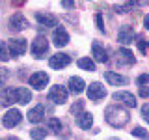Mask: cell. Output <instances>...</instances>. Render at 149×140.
<instances>
[{"label":"cell","instance_id":"e575fe53","mask_svg":"<svg viewBox=\"0 0 149 140\" xmlns=\"http://www.w3.org/2000/svg\"><path fill=\"white\" fill-rule=\"evenodd\" d=\"M62 6H63V8H73L74 4H73V2H62Z\"/></svg>","mask_w":149,"mask_h":140},{"label":"cell","instance_id":"cb8c5ba5","mask_svg":"<svg viewBox=\"0 0 149 140\" xmlns=\"http://www.w3.org/2000/svg\"><path fill=\"white\" fill-rule=\"evenodd\" d=\"M49 129L52 131V133H60V131H62V121L58 118H50L49 120Z\"/></svg>","mask_w":149,"mask_h":140},{"label":"cell","instance_id":"7402d4cb","mask_svg":"<svg viewBox=\"0 0 149 140\" xmlns=\"http://www.w3.org/2000/svg\"><path fill=\"white\" fill-rule=\"evenodd\" d=\"M78 67L86 69V71H95V64H93L90 58H80L78 60Z\"/></svg>","mask_w":149,"mask_h":140},{"label":"cell","instance_id":"6da1fadb","mask_svg":"<svg viewBox=\"0 0 149 140\" xmlns=\"http://www.w3.org/2000/svg\"><path fill=\"white\" fill-rule=\"evenodd\" d=\"M106 121L112 125V127H123L129 121V114L119 106H108L106 108Z\"/></svg>","mask_w":149,"mask_h":140},{"label":"cell","instance_id":"5bb4252c","mask_svg":"<svg viewBox=\"0 0 149 140\" xmlns=\"http://www.w3.org/2000/svg\"><path fill=\"white\" fill-rule=\"evenodd\" d=\"M36 19L39 24H45V26H58V19L54 15H49V13H36Z\"/></svg>","mask_w":149,"mask_h":140},{"label":"cell","instance_id":"4dcf8cb0","mask_svg":"<svg viewBox=\"0 0 149 140\" xmlns=\"http://www.w3.org/2000/svg\"><path fill=\"white\" fill-rule=\"evenodd\" d=\"M140 95H142V97H149V86H140Z\"/></svg>","mask_w":149,"mask_h":140},{"label":"cell","instance_id":"52a82bcc","mask_svg":"<svg viewBox=\"0 0 149 140\" xmlns=\"http://www.w3.org/2000/svg\"><path fill=\"white\" fill-rule=\"evenodd\" d=\"M21 116H22L21 110L11 108V110L6 112V116L2 118V121H4V125H6V127H15V125L21 123Z\"/></svg>","mask_w":149,"mask_h":140},{"label":"cell","instance_id":"7c38bea8","mask_svg":"<svg viewBox=\"0 0 149 140\" xmlns=\"http://www.w3.org/2000/svg\"><path fill=\"white\" fill-rule=\"evenodd\" d=\"M13 101H17V90L15 88H4L2 93H0V103L2 105H11Z\"/></svg>","mask_w":149,"mask_h":140},{"label":"cell","instance_id":"4fadbf2b","mask_svg":"<svg viewBox=\"0 0 149 140\" xmlns=\"http://www.w3.org/2000/svg\"><path fill=\"white\" fill-rule=\"evenodd\" d=\"M67 43H69V36H67V32H65V28L58 26L54 30V45L56 47H63Z\"/></svg>","mask_w":149,"mask_h":140},{"label":"cell","instance_id":"5b68a950","mask_svg":"<svg viewBox=\"0 0 149 140\" xmlns=\"http://www.w3.org/2000/svg\"><path fill=\"white\" fill-rule=\"evenodd\" d=\"M69 64H71V56L63 54V52H58V54L50 56V60H49V65L52 69H62V67H65V65H69Z\"/></svg>","mask_w":149,"mask_h":140},{"label":"cell","instance_id":"f546056e","mask_svg":"<svg viewBox=\"0 0 149 140\" xmlns=\"http://www.w3.org/2000/svg\"><path fill=\"white\" fill-rule=\"evenodd\" d=\"M82 105H84L82 101H78L77 105H73V108H71V110H73V114H74V116H78V112L82 110Z\"/></svg>","mask_w":149,"mask_h":140},{"label":"cell","instance_id":"e0dca14e","mask_svg":"<svg viewBox=\"0 0 149 140\" xmlns=\"http://www.w3.org/2000/svg\"><path fill=\"white\" fill-rule=\"evenodd\" d=\"M77 123L80 129H90L91 123H93V118L91 114H88V112H80V114L77 116Z\"/></svg>","mask_w":149,"mask_h":140},{"label":"cell","instance_id":"603a6c76","mask_svg":"<svg viewBox=\"0 0 149 140\" xmlns=\"http://www.w3.org/2000/svg\"><path fill=\"white\" fill-rule=\"evenodd\" d=\"M30 136L34 138V140H43L47 136V131L45 129H41V127H36V129H32L30 131Z\"/></svg>","mask_w":149,"mask_h":140},{"label":"cell","instance_id":"d4e9b609","mask_svg":"<svg viewBox=\"0 0 149 140\" xmlns=\"http://www.w3.org/2000/svg\"><path fill=\"white\" fill-rule=\"evenodd\" d=\"M0 60H4V62L9 60V47H8V43H0Z\"/></svg>","mask_w":149,"mask_h":140},{"label":"cell","instance_id":"836d02e7","mask_svg":"<svg viewBox=\"0 0 149 140\" xmlns=\"http://www.w3.org/2000/svg\"><path fill=\"white\" fill-rule=\"evenodd\" d=\"M143 24H146V28H147V30H149V13H147V15H146V19H143Z\"/></svg>","mask_w":149,"mask_h":140},{"label":"cell","instance_id":"30bf717a","mask_svg":"<svg viewBox=\"0 0 149 140\" xmlns=\"http://www.w3.org/2000/svg\"><path fill=\"white\" fill-rule=\"evenodd\" d=\"M26 26H28V21L21 15V13H15V15L9 19V28H11V30H15V32L24 30Z\"/></svg>","mask_w":149,"mask_h":140},{"label":"cell","instance_id":"2e32d148","mask_svg":"<svg viewBox=\"0 0 149 140\" xmlns=\"http://www.w3.org/2000/svg\"><path fill=\"white\" fill-rule=\"evenodd\" d=\"M91 52H93V56H95L97 62H102V64L108 62V54H106V50L102 49L99 43H93L91 45Z\"/></svg>","mask_w":149,"mask_h":140},{"label":"cell","instance_id":"3957f363","mask_svg":"<svg viewBox=\"0 0 149 140\" xmlns=\"http://www.w3.org/2000/svg\"><path fill=\"white\" fill-rule=\"evenodd\" d=\"M8 47H9V52L13 56H21L26 52V39H22V37H13V39L8 41Z\"/></svg>","mask_w":149,"mask_h":140},{"label":"cell","instance_id":"83f0119b","mask_svg":"<svg viewBox=\"0 0 149 140\" xmlns=\"http://www.w3.org/2000/svg\"><path fill=\"white\" fill-rule=\"evenodd\" d=\"M95 22H97V28H99L101 32H104V22H102V15H101V13L95 15Z\"/></svg>","mask_w":149,"mask_h":140},{"label":"cell","instance_id":"ba28073f","mask_svg":"<svg viewBox=\"0 0 149 140\" xmlns=\"http://www.w3.org/2000/svg\"><path fill=\"white\" fill-rule=\"evenodd\" d=\"M47 82H49V75L43 73V71H37L30 77V84L36 88V90H43L47 86Z\"/></svg>","mask_w":149,"mask_h":140},{"label":"cell","instance_id":"d6a6232c","mask_svg":"<svg viewBox=\"0 0 149 140\" xmlns=\"http://www.w3.org/2000/svg\"><path fill=\"white\" fill-rule=\"evenodd\" d=\"M138 45H140V50H142V52H146V43H143V39H140Z\"/></svg>","mask_w":149,"mask_h":140},{"label":"cell","instance_id":"ac0fdd59","mask_svg":"<svg viewBox=\"0 0 149 140\" xmlns=\"http://www.w3.org/2000/svg\"><path fill=\"white\" fill-rule=\"evenodd\" d=\"M104 78H106L110 84H114V86L127 84V78H125L123 75H118V73H114V71H106V73H104Z\"/></svg>","mask_w":149,"mask_h":140},{"label":"cell","instance_id":"d6986e66","mask_svg":"<svg viewBox=\"0 0 149 140\" xmlns=\"http://www.w3.org/2000/svg\"><path fill=\"white\" fill-rule=\"evenodd\" d=\"M84 80L80 77H71L69 78V90H71L73 93H80V92H84Z\"/></svg>","mask_w":149,"mask_h":140},{"label":"cell","instance_id":"ffe728a7","mask_svg":"<svg viewBox=\"0 0 149 140\" xmlns=\"http://www.w3.org/2000/svg\"><path fill=\"white\" fill-rule=\"evenodd\" d=\"M30 99H32V93H30L28 88H17V101L21 103V105H26Z\"/></svg>","mask_w":149,"mask_h":140},{"label":"cell","instance_id":"4316f807","mask_svg":"<svg viewBox=\"0 0 149 140\" xmlns=\"http://www.w3.org/2000/svg\"><path fill=\"white\" fill-rule=\"evenodd\" d=\"M132 134H134V136H138V138H146V136H147V133H146L142 127H134Z\"/></svg>","mask_w":149,"mask_h":140},{"label":"cell","instance_id":"d590c367","mask_svg":"<svg viewBox=\"0 0 149 140\" xmlns=\"http://www.w3.org/2000/svg\"><path fill=\"white\" fill-rule=\"evenodd\" d=\"M8 140H19V138H13V136H9V138H8Z\"/></svg>","mask_w":149,"mask_h":140},{"label":"cell","instance_id":"8992f818","mask_svg":"<svg viewBox=\"0 0 149 140\" xmlns=\"http://www.w3.org/2000/svg\"><path fill=\"white\" fill-rule=\"evenodd\" d=\"M104 95H106V90H104L102 84H99V82H91L90 84V88H88V97H90L91 101H99Z\"/></svg>","mask_w":149,"mask_h":140},{"label":"cell","instance_id":"484cf974","mask_svg":"<svg viewBox=\"0 0 149 140\" xmlns=\"http://www.w3.org/2000/svg\"><path fill=\"white\" fill-rule=\"evenodd\" d=\"M132 6H134L132 2H127V4H121V6H119V4H118V6H116V9H118V13H125V11H127V9H130V8H132Z\"/></svg>","mask_w":149,"mask_h":140},{"label":"cell","instance_id":"1f68e13d","mask_svg":"<svg viewBox=\"0 0 149 140\" xmlns=\"http://www.w3.org/2000/svg\"><path fill=\"white\" fill-rule=\"evenodd\" d=\"M147 82H149V75H142V77L138 78V84H142V86H143V84H147Z\"/></svg>","mask_w":149,"mask_h":140},{"label":"cell","instance_id":"9a60e30c","mask_svg":"<svg viewBox=\"0 0 149 140\" xmlns=\"http://www.w3.org/2000/svg\"><path fill=\"white\" fill-rule=\"evenodd\" d=\"M43 118H45V110H43V106H41V105L34 106V108L28 112V120H30L32 123H39Z\"/></svg>","mask_w":149,"mask_h":140},{"label":"cell","instance_id":"9c48e42d","mask_svg":"<svg viewBox=\"0 0 149 140\" xmlns=\"http://www.w3.org/2000/svg\"><path fill=\"white\" fill-rule=\"evenodd\" d=\"M118 39H119L123 45L132 43V41H134V28L129 26V24L121 26V28H119V34H118Z\"/></svg>","mask_w":149,"mask_h":140},{"label":"cell","instance_id":"8fae6325","mask_svg":"<svg viewBox=\"0 0 149 140\" xmlns=\"http://www.w3.org/2000/svg\"><path fill=\"white\" fill-rule=\"evenodd\" d=\"M114 99L116 101H121L123 105L130 106V108L136 106V99H134V95H132V93H129V92H116L114 93Z\"/></svg>","mask_w":149,"mask_h":140},{"label":"cell","instance_id":"277c9868","mask_svg":"<svg viewBox=\"0 0 149 140\" xmlns=\"http://www.w3.org/2000/svg\"><path fill=\"white\" fill-rule=\"evenodd\" d=\"M49 99L52 103H56V105H63L67 101V90L63 86H52L49 92Z\"/></svg>","mask_w":149,"mask_h":140},{"label":"cell","instance_id":"f1b7e54d","mask_svg":"<svg viewBox=\"0 0 149 140\" xmlns=\"http://www.w3.org/2000/svg\"><path fill=\"white\" fill-rule=\"evenodd\" d=\"M142 116H143V120H146L147 123H149V103L142 106Z\"/></svg>","mask_w":149,"mask_h":140},{"label":"cell","instance_id":"7a4b0ae2","mask_svg":"<svg viewBox=\"0 0 149 140\" xmlns=\"http://www.w3.org/2000/svg\"><path fill=\"white\" fill-rule=\"evenodd\" d=\"M47 50H49V41H47V37L37 36L34 39V43H32V54H34L36 58H43Z\"/></svg>","mask_w":149,"mask_h":140},{"label":"cell","instance_id":"44dd1931","mask_svg":"<svg viewBox=\"0 0 149 140\" xmlns=\"http://www.w3.org/2000/svg\"><path fill=\"white\" fill-rule=\"evenodd\" d=\"M118 56H119V60H123L125 64H134V54L130 52L129 49H119Z\"/></svg>","mask_w":149,"mask_h":140}]
</instances>
